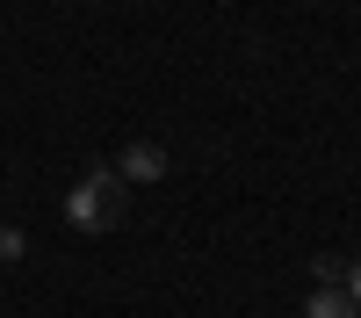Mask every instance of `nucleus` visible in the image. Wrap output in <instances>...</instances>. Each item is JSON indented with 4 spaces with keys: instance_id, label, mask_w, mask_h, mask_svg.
<instances>
[{
    "instance_id": "obj_1",
    "label": "nucleus",
    "mask_w": 361,
    "mask_h": 318,
    "mask_svg": "<svg viewBox=\"0 0 361 318\" xmlns=\"http://www.w3.org/2000/svg\"><path fill=\"white\" fill-rule=\"evenodd\" d=\"M123 210H130V181L116 166H87L80 181L66 188V224L73 231H116Z\"/></svg>"
},
{
    "instance_id": "obj_5",
    "label": "nucleus",
    "mask_w": 361,
    "mask_h": 318,
    "mask_svg": "<svg viewBox=\"0 0 361 318\" xmlns=\"http://www.w3.org/2000/svg\"><path fill=\"white\" fill-rule=\"evenodd\" d=\"M29 253V239H22V224H0V268H8V260H22Z\"/></svg>"
},
{
    "instance_id": "obj_6",
    "label": "nucleus",
    "mask_w": 361,
    "mask_h": 318,
    "mask_svg": "<svg viewBox=\"0 0 361 318\" xmlns=\"http://www.w3.org/2000/svg\"><path fill=\"white\" fill-rule=\"evenodd\" d=\"M347 297H354V311H361V253L347 260Z\"/></svg>"
},
{
    "instance_id": "obj_2",
    "label": "nucleus",
    "mask_w": 361,
    "mask_h": 318,
    "mask_svg": "<svg viewBox=\"0 0 361 318\" xmlns=\"http://www.w3.org/2000/svg\"><path fill=\"white\" fill-rule=\"evenodd\" d=\"M116 173H123L130 188L159 181V173H166V145H159V137H137V145H123V159H116Z\"/></svg>"
},
{
    "instance_id": "obj_3",
    "label": "nucleus",
    "mask_w": 361,
    "mask_h": 318,
    "mask_svg": "<svg viewBox=\"0 0 361 318\" xmlns=\"http://www.w3.org/2000/svg\"><path fill=\"white\" fill-rule=\"evenodd\" d=\"M304 318H361V311H354L347 289H318V297L304 304Z\"/></svg>"
},
{
    "instance_id": "obj_4",
    "label": "nucleus",
    "mask_w": 361,
    "mask_h": 318,
    "mask_svg": "<svg viewBox=\"0 0 361 318\" xmlns=\"http://www.w3.org/2000/svg\"><path fill=\"white\" fill-rule=\"evenodd\" d=\"M311 275H318V289H340V282H347V260H340V253H318Z\"/></svg>"
}]
</instances>
